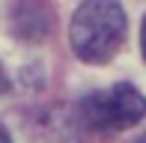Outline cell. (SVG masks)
Returning a JSON list of instances; mask_svg holds the SVG:
<instances>
[{"mask_svg":"<svg viewBox=\"0 0 146 143\" xmlns=\"http://www.w3.org/2000/svg\"><path fill=\"white\" fill-rule=\"evenodd\" d=\"M125 39V12L119 3H84L72 18V48L84 63H108Z\"/></svg>","mask_w":146,"mask_h":143,"instance_id":"cell-1","label":"cell"},{"mask_svg":"<svg viewBox=\"0 0 146 143\" xmlns=\"http://www.w3.org/2000/svg\"><path fill=\"white\" fill-rule=\"evenodd\" d=\"M146 113V99L131 83H113L84 101V116L96 128H131Z\"/></svg>","mask_w":146,"mask_h":143,"instance_id":"cell-2","label":"cell"},{"mask_svg":"<svg viewBox=\"0 0 146 143\" xmlns=\"http://www.w3.org/2000/svg\"><path fill=\"white\" fill-rule=\"evenodd\" d=\"M9 89V77H6V72H3V66H0V95Z\"/></svg>","mask_w":146,"mask_h":143,"instance_id":"cell-3","label":"cell"},{"mask_svg":"<svg viewBox=\"0 0 146 143\" xmlns=\"http://www.w3.org/2000/svg\"><path fill=\"white\" fill-rule=\"evenodd\" d=\"M140 48H143V60H146V18H143V30H140Z\"/></svg>","mask_w":146,"mask_h":143,"instance_id":"cell-4","label":"cell"},{"mask_svg":"<svg viewBox=\"0 0 146 143\" xmlns=\"http://www.w3.org/2000/svg\"><path fill=\"white\" fill-rule=\"evenodd\" d=\"M0 143H12V137H9V131H6L3 125H0Z\"/></svg>","mask_w":146,"mask_h":143,"instance_id":"cell-5","label":"cell"},{"mask_svg":"<svg viewBox=\"0 0 146 143\" xmlns=\"http://www.w3.org/2000/svg\"><path fill=\"white\" fill-rule=\"evenodd\" d=\"M137 143H146V137H140V140H137Z\"/></svg>","mask_w":146,"mask_h":143,"instance_id":"cell-6","label":"cell"}]
</instances>
